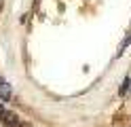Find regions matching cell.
Segmentation results:
<instances>
[{
  "label": "cell",
  "instance_id": "obj_4",
  "mask_svg": "<svg viewBox=\"0 0 131 127\" xmlns=\"http://www.w3.org/2000/svg\"><path fill=\"white\" fill-rule=\"evenodd\" d=\"M129 83H131L129 79H125V81H123V85H121V89H118V93H125V91L129 89Z\"/></svg>",
  "mask_w": 131,
  "mask_h": 127
},
{
  "label": "cell",
  "instance_id": "obj_3",
  "mask_svg": "<svg viewBox=\"0 0 131 127\" xmlns=\"http://www.w3.org/2000/svg\"><path fill=\"white\" fill-rule=\"evenodd\" d=\"M129 42H131V34H127V38H125V42H123V45L118 47V55H121V53H123V51H125V49H127V45H129Z\"/></svg>",
  "mask_w": 131,
  "mask_h": 127
},
{
  "label": "cell",
  "instance_id": "obj_1",
  "mask_svg": "<svg viewBox=\"0 0 131 127\" xmlns=\"http://www.w3.org/2000/svg\"><path fill=\"white\" fill-rule=\"evenodd\" d=\"M0 119L9 125V127H19V121H17V116H15L13 112H9V110L4 108V104L0 102Z\"/></svg>",
  "mask_w": 131,
  "mask_h": 127
},
{
  "label": "cell",
  "instance_id": "obj_2",
  "mask_svg": "<svg viewBox=\"0 0 131 127\" xmlns=\"http://www.w3.org/2000/svg\"><path fill=\"white\" fill-rule=\"evenodd\" d=\"M0 97H2V102H9L11 100V87L6 85L4 79H0Z\"/></svg>",
  "mask_w": 131,
  "mask_h": 127
},
{
  "label": "cell",
  "instance_id": "obj_5",
  "mask_svg": "<svg viewBox=\"0 0 131 127\" xmlns=\"http://www.w3.org/2000/svg\"><path fill=\"white\" fill-rule=\"evenodd\" d=\"M129 89H131V87H129Z\"/></svg>",
  "mask_w": 131,
  "mask_h": 127
}]
</instances>
